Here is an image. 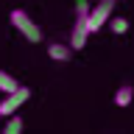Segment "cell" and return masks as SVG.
Returning a JSON list of instances; mask_svg holds the SVG:
<instances>
[{
  "label": "cell",
  "mask_w": 134,
  "mask_h": 134,
  "mask_svg": "<svg viewBox=\"0 0 134 134\" xmlns=\"http://www.w3.org/2000/svg\"><path fill=\"white\" fill-rule=\"evenodd\" d=\"M31 98V90L28 87H17V90L6 92V98L0 100V117H8V115H14L17 109L23 106L25 100Z\"/></svg>",
  "instance_id": "cell-3"
},
{
  "label": "cell",
  "mask_w": 134,
  "mask_h": 134,
  "mask_svg": "<svg viewBox=\"0 0 134 134\" xmlns=\"http://www.w3.org/2000/svg\"><path fill=\"white\" fill-rule=\"evenodd\" d=\"M112 0H98L95 6L90 8V14H87V31L90 34H98L103 25L109 23V17H112Z\"/></svg>",
  "instance_id": "cell-2"
},
{
  "label": "cell",
  "mask_w": 134,
  "mask_h": 134,
  "mask_svg": "<svg viewBox=\"0 0 134 134\" xmlns=\"http://www.w3.org/2000/svg\"><path fill=\"white\" fill-rule=\"evenodd\" d=\"M90 39V31H87V17H75V25L70 31V48L73 50H81Z\"/></svg>",
  "instance_id": "cell-4"
},
{
  "label": "cell",
  "mask_w": 134,
  "mask_h": 134,
  "mask_svg": "<svg viewBox=\"0 0 134 134\" xmlns=\"http://www.w3.org/2000/svg\"><path fill=\"white\" fill-rule=\"evenodd\" d=\"M48 56L53 62H67V59L73 56V48H67L62 42H53V45H48Z\"/></svg>",
  "instance_id": "cell-5"
},
{
  "label": "cell",
  "mask_w": 134,
  "mask_h": 134,
  "mask_svg": "<svg viewBox=\"0 0 134 134\" xmlns=\"http://www.w3.org/2000/svg\"><path fill=\"white\" fill-rule=\"evenodd\" d=\"M11 25H14L28 42H34V45L42 42V28L31 20V14H28L25 8H14V11H11Z\"/></svg>",
  "instance_id": "cell-1"
},
{
  "label": "cell",
  "mask_w": 134,
  "mask_h": 134,
  "mask_svg": "<svg viewBox=\"0 0 134 134\" xmlns=\"http://www.w3.org/2000/svg\"><path fill=\"white\" fill-rule=\"evenodd\" d=\"M109 28H112V34H126L129 31V20L126 17H109Z\"/></svg>",
  "instance_id": "cell-9"
},
{
  "label": "cell",
  "mask_w": 134,
  "mask_h": 134,
  "mask_svg": "<svg viewBox=\"0 0 134 134\" xmlns=\"http://www.w3.org/2000/svg\"><path fill=\"white\" fill-rule=\"evenodd\" d=\"M112 3H117V0H112Z\"/></svg>",
  "instance_id": "cell-10"
},
{
  "label": "cell",
  "mask_w": 134,
  "mask_h": 134,
  "mask_svg": "<svg viewBox=\"0 0 134 134\" xmlns=\"http://www.w3.org/2000/svg\"><path fill=\"white\" fill-rule=\"evenodd\" d=\"M17 87H20V84H17V78H14V75H8V73H3V70H0V92L6 95V92L17 90Z\"/></svg>",
  "instance_id": "cell-8"
},
{
  "label": "cell",
  "mask_w": 134,
  "mask_h": 134,
  "mask_svg": "<svg viewBox=\"0 0 134 134\" xmlns=\"http://www.w3.org/2000/svg\"><path fill=\"white\" fill-rule=\"evenodd\" d=\"M134 100V87H129V84H123L120 90L115 92V106H129Z\"/></svg>",
  "instance_id": "cell-6"
},
{
  "label": "cell",
  "mask_w": 134,
  "mask_h": 134,
  "mask_svg": "<svg viewBox=\"0 0 134 134\" xmlns=\"http://www.w3.org/2000/svg\"><path fill=\"white\" fill-rule=\"evenodd\" d=\"M23 129H25V126H23V117L17 115V112H14V115H8V120L3 123V131H6V134H20Z\"/></svg>",
  "instance_id": "cell-7"
}]
</instances>
